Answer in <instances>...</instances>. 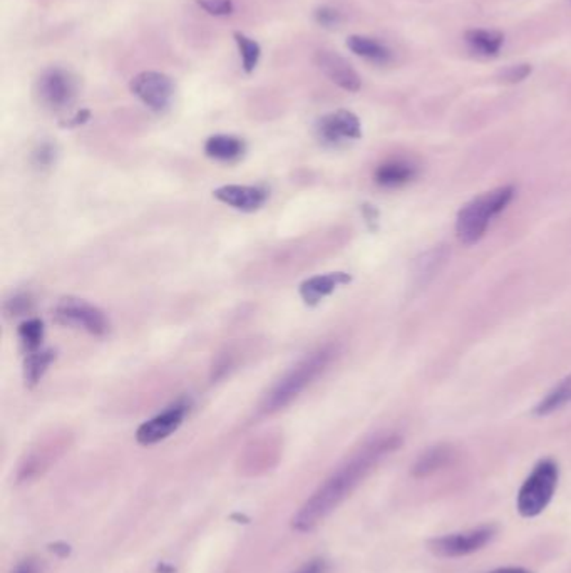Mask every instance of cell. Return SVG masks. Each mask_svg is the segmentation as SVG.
I'll return each mask as SVG.
<instances>
[{
	"mask_svg": "<svg viewBox=\"0 0 571 573\" xmlns=\"http://www.w3.org/2000/svg\"><path fill=\"white\" fill-rule=\"evenodd\" d=\"M401 443V436L397 434H384L367 443L305 501L292 518L293 530L300 533L312 532L376 470L377 464L386 460L390 452H397Z\"/></svg>",
	"mask_w": 571,
	"mask_h": 573,
	"instance_id": "6da1fadb",
	"label": "cell"
},
{
	"mask_svg": "<svg viewBox=\"0 0 571 573\" xmlns=\"http://www.w3.org/2000/svg\"><path fill=\"white\" fill-rule=\"evenodd\" d=\"M335 355V345H324L304 357L300 363H297L283 378L277 381V384L272 389L268 390L262 403V411L272 415L293 403L308 386L316 382V379L320 378L327 371Z\"/></svg>",
	"mask_w": 571,
	"mask_h": 573,
	"instance_id": "7a4b0ae2",
	"label": "cell"
},
{
	"mask_svg": "<svg viewBox=\"0 0 571 573\" xmlns=\"http://www.w3.org/2000/svg\"><path fill=\"white\" fill-rule=\"evenodd\" d=\"M513 196V186H499L466 203L456 219V232L462 244H477L485 237L493 219L510 205Z\"/></svg>",
	"mask_w": 571,
	"mask_h": 573,
	"instance_id": "3957f363",
	"label": "cell"
},
{
	"mask_svg": "<svg viewBox=\"0 0 571 573\" xmlns=\"http://www.w3.org/2000/svg\"><path fill=\"white\" fill-rule=\"evenodd\" d=\"M559 470L555 460H541L524 479L518 493V512L524 518H533L545 512L558 487Z\"/></svg>",
	"mask_w": 571,
	"mask_h": 573,
	"instance_id": "277c9868",
	"label": "cell"
},
{
	"mask_svg": "<svg viewBox=\"0 0 571 573\" xmlns=\"http://www.w3.org/2000/svg\"><path fill=\"white\" fill-rule=\"evenodd\" d=\"M34 91L46 110H67L79 96V79L69 69L48 67L39 74Z\"/></svg>",
	"mask_w": 571,
	"mask_h": 573,
	"instance_id": "5b68a950",
	"label": "cell"
},
{
	"mask_svg": "<svg viewBox=\"0 0 571 573\" xmlns=\"http://www.w3.org/2000/svg\"><path fill=\"white\" fill-rule=\"evenodd\" d=\"M54 316L62 326L85 330L91 336H106L110 330V320L104 312L83 299L64 297L56 305Z\"/></svg>",
	"mask_w": 571,
	"mask_h": 573,
	"instance_id": "8992f818",
	"label": "cell"
},
{
	"mask_svg": "<svg viewBox=\"0 0 571 573\" xmlns=\"http://www.w3.org/2000/svg\"><path fill=\"white\" fill-rule=\"evenodd\" d=\"M495 535H496L495 524H481L468 532L433 538L427 543V547L441 559H458V557H466L485 549Z\"/></svg>",
	"mask_w": 571,
	"mask_h": 573,
	"instance_id": "52a82bcc",
	"label": "cell"
},
{
	"mask_svg": "<svg viewBox=\"0 0 571 573\" xmlns=\"http://www.w3.org/2000/svg\"><path fill=\"white\" fill-rule=\"evenodd\" d=\"M129 89L136 98L155 112H165L171 108L176 94V85L168 74L158 71H143L136 74Z\"/></svg>",
	"mask_w": 571,
	"mask_h": 573,
	"instance_id": "ba28073f",
	"label": "cell"
},
{
	"mask_svg": "<svg viewBox=\"0 0 571 573\" xmlns=\"http://www.w3.org/2000/svg\"><path fill=\"white\" fill-rule=\"evenodd\" d=\"M317 136L327 147H341L362 136V124L351 111H334L317 121Z\"/></svg>",
	"mask_w": 571,
	"mask_h": 573,
	"instance_id": "9c48e42d",
	"label": "cell"
},
{
	"mask_svg": "<svg viewBox=\"0 0 571 573\" xmlns=\"http://www.w3.org/2000/svg\"><path fill=\"white\" fill-rule=\"evenodd\" d=\"M188 415V404L176 403L165 409L158 416L151 417L147 423H143L138 433L136 439L139 444H156L159 441L171 436L178 427L182 426L184 417Z\"/></svg>",
	"mask_w": 571,
	"mask_h": 573,
	"instance_id": "30bf717a",
	"label": "cell"
},
{
	"mask_svg": "<svg viewBox=\"0 0 571 573\" xmlns=\"http://www.w3.org/2000/svg\"><path fill=\"white\" fill-rule=\"evenodd\" d=\"M317 67L327 76L334 85H339L349 93H357L362 87L361 76L352 67V64L334 50H318L314 58Z\"/></svg>",
	"mask_w": 571,
	"mask_h": 573,
	"instance_id": "8fae6325",
	"label": "cell"
},
{
	"mask_svg": "<svg viewBox=\"0 0 571 573\" xmlns=\"http://www.w3.org/2000/svg\"><path fill=\"white\" fill-rule=\"evenodd\" d=\"M213 196L221 203L228 207L240 210V211H255L263 207L267 201V190L258 186H246V184H227L219 186Z\"/></svg>",
	"mask_w": 571,
	"mask_h": 573,
	"instance_id": "7c38bea8",
	"label": "cell"
},
{
	"mask_svg": "<svg viewBox=\"0 0 571 573\" xmlns=\"http://www.w3.org/2000/svg\"><path fill=\"white\" fill-rule=\"evenodd\" d=\"M352 281L345 272H332L326 275H316L300 285V295L307 305H317L327 295L335 292L342 285H347Z\"/></svg>",
	"mask_w": 571,
	"mask_h": 573,
	"instance_id": "4fadbf2b",
	"label": "cell"
},
{
	"mask_svg": "<svg viewBox=\"0 0 571 573\" xmlns=\"http://www.w3.org/2000/svg\"><path fill=\"white\" fill-rule=\"evenodd\" d=\"M452 456H454L452 448L446 446V444H439V446L429 448L414 463V478H427V476L438 473L442 468H446L451 463Z\"/></svg>",
	"mask_w": 571,
	"mask_h": 573,
	"instance_id": "5bb4252c",
	"label": "cell"
},
{
	"mask_svg": "<svg viewBox=\"0 0 571 573\" xmlns=\"http://www.w3.org/2000/svg\"><path fill=\"white\" fill-rule=\"evenodd\" d=\"M417 175L415 166L404 159H390L382 163L376 170V182L382 186H402L413 182Z\"/></svg>",
	"mask_w": 571,
	"mask_h": 573,
	"instance_id": "9a60e30c",
	"label": "cell"
},
{
	"mask_svg": "<svg viewBox=\"0 0 571 573\" xmlns=\"http://www.w3.org/2000/svg\"><path fill=\"white\" fill-rule=\"evenodd\" d=\"M347 48L352 50L355 56L374 64H388L392 59L389 48L374 37L351 36L347 39Z\"/></svg>",
	"mask_w": 571,
	"mask_h": 573,
	"instance_id": "2e32d148",
	"label": "cell"
},
{
	"mask_svg": "<svg viewBox=\"0 0 571 573\" xmlns=\"http://www.w3.org/2000/svg\"><path fill=\"white\" fill-rule=\"evenodd\" d=\"M245 148L244 139L238 136L215 135L208 138L205 153L210 158L219 161H235L244 157Z\"/></svg>",
	"mask_w": 571,
	"mask_h": 573,
	"instance_id": "e0dca14e",
	"label": "cell"
},
{
	"mask_svg": "<svg viewBox=\"0 0 571 573\" xmlns=\"http://www.w3.org/2000/svg\"><path fill=\"white\" fill-rule=\"evenodd\" d=\"M466 42L476 54L485 58H496L504 44V34L499 31L471 29L466 32Z\"/></svg>",
	"mask_w": 571,
	"mask_h": 573,
	"instance_id": "ac0fdd59",
	"label": "cell"
},
{
	"mask_svg": "<svg viewBox=\"0 0 571 573\" xmlns=\"http://www.w3.org/2000/svg\"><path fill=\"white\" fill-rule=\"evenodd\" d=\"M56 361L54 351H36L27 354L24 361V381L29 388L36 386L37 382L46 374L50 364Z\"/></svg>",
	"mask_w": 571,
	"mask_h": 573,
	"instance_id": "d6986e66",
	"label": "cell"
},
{
	"mask_svg": "<svg viewBox=\"0 0 571 573\" xmlns=\"http://www.w3.org/2000/svg\"><path fill=\"white\" fill-rule=\"evenodd\" d=\"M568 403H571V376L561 381L558 386L536 406L535 413L538 416L551 415Z\"/></svg>",
	"mask_w": 571,
	"mask_h": 573,
	"instance_id": "ffe728a7",
	"label": "cell"
},
{
	"mask_svg": "<svg viewBox=\"0 0 571 573\" xmlns=\"http://www.w3.org/2000/svg\"><path fill=\"white\" fill-rule=\"evenodd\" d=\"M233 39L236 42L238 54L242 59V67L246 74H252L256 69L260 58H262V48L255 39L245 36L244 32H235Z\"/></svg>",
	"mask_w": 571,
	"mask_h": 573,
	"instance_id": "44dd1931",
	"label": "cell"
},
{
	"mask_svg": "<svg viewBox=\"0 0 571 573\" xmlns=\"http://www.w3.org/2000/svg\"><path fill=\"white\" fill-rule=\"evenodd\" d=\"M44 339V324L39 318H29L19 327V341L27 354L36 353L40 349Z\"/></svg>",
	"mask_w": 571,
	"mask_h": 573,
	"instance_id": "7402d4cb",
	"label": "cell"
},
{
	"mask_svg": "<svg viewBox=\"0 0 571 573\" xmlns=\"http://www.w3.org/2000/svg\"><path fill=\"white\" fill-rule=\"evenodd\" d=\"M314 17H316L317 24L322 25L326 29H335L342 24V13L330 5L318 7L314 13Z\"/></svg>",
	"mask_w": 571,
	"mask_h": 573,
	"instance_id": "603a6c76",
	"label": "cell"
},
{
	"mask_svg": "<svg viewBox=\"0 0 571 573\" xmlns=\"http://www.w3.org/2000/svg\"><path fill=\"white\" fill-rule=\"evenodd\" d=\"M196 4L210 13V15H217V17H223V15H230L235 9L233 5V0H196Z\"/></svg>",
	"mask_w": 571,
	"mask_h": 573,
	"instance_id": "cb8c5ba5",
	"label": "cell"
},
{
	"mask_svg": "<svg viewBox=\"0 0 571 573\" xmlns=\"http://www.w3.org/2000/svg\"><path fill=\"white\" fill-rule=\"evenodd\" d=\"M444 260V250H433L429 254H425L421 260H419V269H417V275H433L436 273L438 265Z\"/></svg>",
	"mask_w": 571,
	"mask_h": 573,
	"instance_id": "d4e9b609",
	"label": "cell"
},
{
	"mask_svg": "<svg viewBox=\"0 0 571 573\" xmlns=\"http://www.w3.org/2000/svg\"><path fill=\"white\" fill-rule=\"evenodd\" d=\"M531 74V66L530 64H518V66H510L501 73V79L504 83H520L522 79H526Z\"/></svg>",
	"mask_w": 571,
	"mask_h": 573,
	"instance_id": "484cf974",
	"label": "cell"
},
{
	"mask_svg": "<svg viewBox=\"0 0 571 573\" xmlns=\"http://www.w3.org/2000/svg\"><path fill=\"white\" fill-rule=\"evenodd\" d=\"M31 304H32V300L27 295H15L5 304V312L11 316H22L31 309Z\"/></svg>",
	"mask_w": 571,
	"mask_h": 573,
	"instance_id": "4316f807",
	"label": "cell"
},
{
	"mask_svg": "<svg viewBox=\"0 0 571 573\" xmlns=\"http://www.w3.org/2000/svg\"><path fill=\"white\" fill-rule=\"evenodd\" d=\"M34 161L37 166H50L56 161V148L50 143L40 145L34 153Z\"/></svg>",
	"mask_w": 571,
	"mask_h": 573,
	"instance_id": "83f0119b",
	"label": "cell"
},
{
	"mask_svg": "<svg viewBox=\"0 0 571 573\" xmlns=\"http://www.w3.org/2000/svg\"><path fill=\"white\" fill-rule=\"evenodd\" d=\"M328 565L327 561L322 560V559H316V560L307 561L304 567H300L295 573H327Z\"/></svg>",
	"mask_w": 571,
	"mask_h": 573,
	"instance_id": "f1b7e54d",
	"label": "cell"
},
{
	"mask_svg": "<svg viewBox=\"0 0 571 573\" xmlns=\"http://www.w3.org/2000/svg\"><path fill=\"white\" fill-rule=\"evenodd\" d=\"M13 573H37V565L34 560H25L13 570Z\"/></svg>",
	"mask_w": 571,
	"mask_h": 573,
	"instance_id": "f546056e",
	"label": "cell"
},
{
	"mask_svg": "<svg viewBox=\"0 0 571 573\" xmlns=\"http://www.w3.org/2000/svg\"><path fill=\"white\" fill-rule=\"evenodd\" d=\"M489 573H533L528 569H522V567H504V569H498L495 572Z\"/></svg>",
	"mask_w": 571,
	"mask_h": 573,
	"instance_id": "4dcf8cb0",
	"label": "cell"
}]
</instances>
